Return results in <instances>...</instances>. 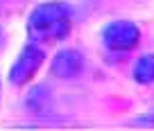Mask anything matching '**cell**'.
Masks as SVG:
<instances>
[{
  "label": "cell",
  "instance_id": "1",
  "mask_svg": "<svg viewBox=\"0 0 154 131\" xmlns=\"http://www.w3.org/2000/svg\"><path fill=\"white\" fill-rule=\"evenodd\" d=\"M70 32V14L59 2H43L29 14L27 18V34L32 43L52 45L63 41Z\"/></svg>",
  "mask_w": 154,
  "mask_h": 131
},
{
  "label": "cell",
  "instance_id": "2",
  "mask_svg": "<svg viewBox=\"0 0 154 131\" xmlns=\"http://www.w3.org/2000/svg\"><path fill=\"white\" fill-rule=\"evenodd\" d=\"M43 50L36 48V43H27L23 50L18 52L16 61L11 63L9 68V82L14 86H23L27 84L34 75L38 73V68L43 66Z\"/></svg>",
  "mask_w": 154,
  "mask_h": 131
},
{
  "label": "cell",
  "instance_id": "3",
  "mask_svg": "<svg viewBox=\"0 0 154 131\" xmlns=\"http://www.w3.org/2000/svg\"><path fill=\"white\" fill-rule=\"evenodd\" d=\"M102 39L106 48L118 52H129L140 43V29L131 20H113L102 29Z\"/></svg>",
  "mask_w": 154,
  "mask_h": 131
},
{
  "label": "cell",
  "instance_id": "4",
  "mask_svg": "<svg viewBox=\"0 0 154 131\" xmlns=\"http://www.w3.org/2000/svg\"><path fill=\"white\" fill-rule=\"evenodd\" d=\"M82 70H84V57L77 50L68 48V50H61V52L54 54L50 73L57 79H75L82 75Z\"/></svg>",
  "mask_w": 154,
  "mask_h": 131
},
{
  "label": "cell",
  "instance_id": "5",
  "mask_svg": "<svg viewBox=\"0 0 154 131\" xmlns=\"http://www.w3.org/2000/svg\"><path fill=\"white\" fill-rule=\"evenodd\" d=\"M134 79L138 84H152L154 82V54H143L134 66Z\"/></svg>",
  "mask_w": 154,
  "mask_h": 131
}]
</instances>
